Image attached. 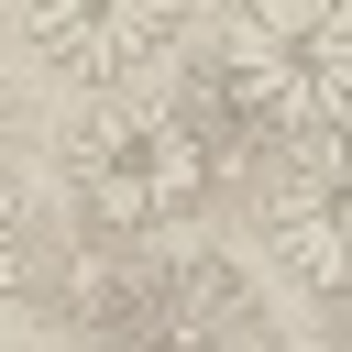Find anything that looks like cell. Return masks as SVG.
Returning <instances> with one entry per match:
<instances>
[{
  "mask_svg": "<svg viewBox=\"0 0 352 352\" xmlns=\"http://www.w3.org/2000/svg\"><path fill=\"white\" fill-rule=\"evenodd\" d=\"M209 143V165L242 154H308L352 132V0H242L220 11L209 66L176 99Z\"/></svg>",
  "mask_w": 352,
  "mask_h": 352,
  "instance_id": "6da1fadb",
  "label": "cell"
},
{
  "mask_svg": "<svg viewBox=\"0 0 352 352\" xmlns=\"http://www.w3.org/2000/svg\"><path fill=\"white\" fill-rule=\"evenodd\" d=\"M209 176L220 165H209L198 121L176 99H143V88L88 99L55 132V187H66L88 242H165V231H187L209 209Z\"/></svg>",
  "mask_w": 352,
  "mask_h": 352,
  "instance_id": "7a4b0ae2",
  "label": "cell"
},
{
  "mask_svg": "<svg viewBox=\"0 0 352 352\" xmlns=\"http://www.w3.org/2000/svg\"><path fill=\"white\" fill-rule=\"evenodd\" d=\"M77 352H286L264 286L209 242H110L77 297Z\"/></svg>",
  "mask_w": 352,
  "mask_h": 352,
  "instance_id": "3957f363",
  "label": "cell"
},
{
  "mask_svg": "<svg viewBox=\"0 0 352 352\" xmlns=\"http://www.w3.org/2000/svg\"><path fill=\"white\" fill-rule=\"evenodd\" d=\"M22 44L66 88L121 99V88H143L187 44V0H22Z\"/></svg>",
  "mask_w": 352,
  "mask_h": 352,
  "instance_id": "277c9868",
  "label": "cell"
},
{
  "mask_svg": "<svg viewBox=\"0 0 352 352\" xmlns=\"http://www.w3.org/2000/svg\"><path fill=\"white\" fill-rule=\"evenodd\" d=\"M264 253L297 297H330L352 308V132L341 143H308L264 176Z\"/></svg>",
  "mask_w": 352,
  "mask_h": 352,
  "instance_id": "5b68a950",
  "label": "cell"
},
{
  "mask_svg": "<svg viewBox=\"0 0 352 352\" xmlns=\"http://www.w3.org/2000/svg\"><path fill=\"white\" fill-rule=\"evenodd\" d=\"M33 286V209H22V187L0 176V308Z\"/></svg>",
  "mask_w": 352,
  "mask_h": 352,
  "instance_id": "8992f818",
  "label": "cell"
},
{
  "mask_svg": "<svg viewBox=\"0 0 352 352\" xmlns=\"http://www.w3.org/2000/svg\"><path fill=\"white\" fill-rule=\"evenodd\" d=\"M11 154H22V99L0 88V176H11Z\"/></svg>",
  "mask_w": 352,
  "mask_h": 352,
  "instance_id": "52a82bcc",
  "label": "cell"
},
{
  "mask_svg": "<svg viewBox=\"0 0 352 352\" xmlns=\"http://www.w3.org/2000/svg\"><path fill=\"white\" fill-rule=\"evenodd\" d=\"M187 11H242V0H187Z\"/></svg>",
  "mask_w": 352,
  "mask_h": 352,
  "instance_id": "ba28073f",
  "label": "cell"
}]
</instances>
